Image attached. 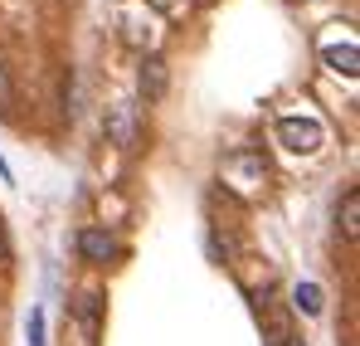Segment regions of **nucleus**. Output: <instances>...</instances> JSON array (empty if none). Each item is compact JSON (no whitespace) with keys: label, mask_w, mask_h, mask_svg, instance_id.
<instances>
[{"label":"nucleus","mask_w":360,"mask_h":346,"mask_svg":"<svg viewBox=\"0 0 360 346\" xmlns=\"http://www.w3.org/2000/svg\"><path fill=\"white\" fill-rule=\"evenodd\" d=\"M219 180L239 195V200H258L263 190H268V161H263V152H229L224 161H219Z\"/></svg>","instance_id":"nucleus-1"},{"label":"nucleus","mask_w":360,"mask_h":346,"mask_svg":"<svg viewBox=\"0 0 360 346\" xmlns=\"http://www.w3.org/2000/svg\"><path fill=\"white\" fill-rule=\"evenodd\" d=\"M278 142L292 152V156H316L321 147H326V127L316 122V117L307 113H292V117H278Z\"/></svg>","instance_id":"nucleus-2"},{"label":"nucleus","mask_w":360,"mask_h":346,"mask_svg":"<svg viewBox=\"0 0 360 346\" xmlns=\"http://www.w3.org/2000/svg\"><path fill=\"white\" fill-rule=\"evenodd\" d=\"M166 83H171V68H166V58L156 54H141V68H136V93L146 98V103H156V98H166Z\"/></svg>","instance_id":"nucleus-3"},{"label":"nucleus","mask_w":360,"mask_h":346,"mask_svg":"<svg viewBox=\"0 0 360 346\" xmlns=\"http://www.w3.org/2000/svg\"><path fill=\"white\" fill-rule=\"evenodd\" d=\"M78 254L88 264H112L117 259V239H112V230H103V225H88V230L78 234Z\"/></svg>","instance_id":"nucleus-4"},{"label":"nucleus","mask_w":360,"mask_h":346,"mask_svg":"<svg viewBox=\"0 0 360 346\" xmlns=\"http://www.w3.org/2000/svg\"><path fill=\"white\" fill-rule=\"evenodd\" d=\"M321 63H326L331 73L356 78V73H360V49H356V44H326V49H321Z\"/></svg>","instance_id":"nucleus-5"},{"label":"nucleus","mask_w":360,"mask_h":346,"mask_svg":"<svg viewBox=\"0 0 360 346\" xmlns=\"http://www.w3.org/2000/svg\"><path fill=\"white\" fill-rule=\"evenodd\" d=\"M131 132H136V108H131V103H117V108L108 113V137H112L117 147H131Z\"/></svg>","instance_id":"nucleus-6"},{"label":"nucleus","mask_w":360,"mask_h":346,"mask_svg":"<svg viewBox=\"0 0 360 346\" xmlns=\"http://www.w3.org/2000/svg\"><path fill=\"white\" fill-rule=\"evenodd\" d=\"M336 225H341V234H346V239H360V190H346V195H341Z\"/></svg>","instance_id":"nucleus-7"},{"label":"nucleus","mask_w":360,"mask_h":346,"mask_svg":"<svg viewBox=\"0 0 360 346\" xmlns=\"http://www.w3.org/2000/svg\"><path fill=\"white\" fill-rule=\"evenodd\" d=\"M292 302H297L302 317H316V312H321V288H316V283H297V288H292Z\"/></svg>","instance_id":"nucleus-8"},{"label":"nucleus","mask_w":360,"mask_h":346,"mask_svg":"<svg viewBox=\"0 0 360 346\" xmlns=\"http://www.w3.org/2000/svg\"><path fill=\"white\" fill-rule=\"evenodd\" d=\"M156 20H185L190 15V0H141Z\"/></svg>","instance_id":"nucleus-9"},{"label":"nucleus","mask_w":360,"mask_h":346,"mask_svg":"<svg viewBox=\"0 0 360 346\" xmlns=\"http://www.w3.org/2000/svg\"><path fill=\"white\" fill-rule=\"evenodd\" d=\"M25 337H30V346H49V342H44V307H30V322H25Z\"/></svg>","instance_id":"nucleus-10"},{"label":"nucleus","mask_w":360,"mask_h":346,"mask_svg":"<svg viewBox=\"0 0 360 346\" xmlns=\"http://www.w3.org/2000/svg\"><path fill=\"white\" fill-rule=\"evenodd\" d=\"M98 307H103L98 297H83V302H78V312H83V327H88V337H98Z\"/></svg>","instance_id":"nucleus-11"},{"label":"nucleus","mask_w":360,"mask_h":346,"mask_svg":"<svg viewBox=\"0 0 360 346\" xmlns=\"http://www.w3.org/2000/svg\"><path fill=\"white\" fill-rule=\"evenodd\" d=\"M15 108V78H10V68L0 63V113H10Z\"/></svg>","instance_id":"nucleus-12"},{"label":"nucleus","mask_w":360,"mask_h":346,"mask_svg":"<svg viewBox=\"0 0 360 346\" xmlns=\"http://www.w3.org/2000/svg\"><path fill=\"white\" fill-rule=\"evenodd\" d=\"M0 264H10V230H5V215H0Z\"/></svg>","instance_id":"nucleus-13"},{"label":"nucleus","mask_w":360,"mask_h":346,"mask_svg":"<svg viewBox=\"0 0 360 346\" xmlns=\"http://www.w3.org/2000/svg\"><path fill=\"white\" fill-rule=\"evenodd\" d=\"M268 346H302L297 337H288V332H273V337H268Z\"/></svg>","instance_id":"nucleus-14"},{"label":"nucleus","mask_w":360,"mask_h":346,"mask_svg":"<svg viewBox=\"0 0 360 346\" xmlns=\"http://www.w3.org/2000/svg\"><path fill=\"white\" fill-rule=\"evenodd\" d=\"M0 180H5V185L15 180V171H10V161H5V152H0Z\"/></svg>","instance_id":"nucleus-15"}]
</instances>
